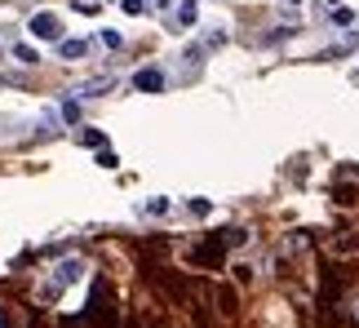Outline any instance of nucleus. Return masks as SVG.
I'll return each instance as SVG.
<instances>
[{
  "mask_svg": "<svg viewBox=\"0 0 359 328\" xmlns=\"http://www.w3.org/2000/svg\"><path fill=\"white\" fill-rule=\"evenodd\" d=\"M76 280H85V262H80V257H62V262L49 271V280L40 284V297L53 302V297H62V289H72Z\"/></svg>",
  "mask_w": 359,
  "mask_h": 328,
  "instance_id": "1",
  "label": "nucleus"
},
{
  "mask_svg": "<svg viewBox=\"0 0 359 328\" xmlns=\"http://www.w3.org/2000/svg\"><path fill=\"white\" fill-rule=\"evenodd\" d=\"M27 32H32V40H53V45H58L62 40V18L49 13V9H40V13L27 18Z\"/></svg>",
  "mask_w": 359,
  "mask_h": 328,
  "instance_id": "2",
  "label": "nucleus"
},
{
  "mask_svg": "<svg viewBox=\"0 0 359 328\" xmlns=\"http://www.w3.org/2000/svg\"><path fill=\"white\" fill-rule=\"evenodd\" d=\"M196 18H200V0H177L173 5V32H191L196 27Z\"/></svg>",
  "mask_w": 359,
  "mask_h": 328,
  "instance_id": "3",
  "label": "nucleus"
},
{
  "mask_svg": "<svg viewBox=\"0 0 359 328\" xmlns=\"http://www.w3.org/2000/svg\"><path fill=\"white\" fill-rule=\"evenodd\" d=\"M133 89L137 93H160L164 89V71H160V67H142V71H133Z\"/></svg>",
  "mask_w": 359,
  "mask_h": 328,
  "instance_id": "4",
  "label": "nucleus"
},
{
  "mask_svg": "<svg viewBox=\"0 0 359 328\" xmlns=\"http://www.w3.org/2000/svg\"><path fill=\"white\" fill-rule=\"evenodd\" d=\"M85 53H89V40H85V36H72V40L62 36V40H58V58H62V62H80Z\"/></svg>",
  "mask_w": 359,
  "mask_h": 328,
  "instance_id": "5",
  "label": "nucleus"
},
{
  "mask_svg": "<svg viewBox=\"0 0 359 328\" xmlns=\"http://www.w3.org/2000/svg\"><path fill=\"white\" fill-rule=\"evenodd\" d=\"M107 89H116V76H93V80H85V85L76 89V98H98Z\"/></svg>",
  "mask_w": 359,
  "mask_h": 328,
  "instance_id": "6",
  "label": "nucleus"
},
{
  "mask_svg": "<svg viewBox=\"0 0 359 328\" xmlns=\"http://www.w3.org/2000/svg\"><path fill=\"white\" fill-rule=\"evenodd\" d=\"M9 58H13V62H22V67H36V62H40V53H36V45H22V40H18V45L9 49Z\"/></svg>",
  "mask_w": 359,
  "mask_h": 328,
  "instance_id": "7",
  "label": "nucleus"
},
{
  "mask_svg": "<svg viewBox=\"0 0 359 328\" xmlns=\"http://www.w3.org/2000/svg\"><path fill=\"white\" fill-rule=\"evenodd\" d=\"M359 49V36H346L341 45H333V49H324V58H346V53H355Z\"/></svg>",
  "mask_w": 359,
  "mask_h": 328,
  "instance_id": "8",
  "label": "nucleus"
},
{
  "mask_svg": "<svg viewBox=\"0 0 359 328\" xmlns=\"http://www.w3.org/2000/svg\"><path fill=\"white\" fill-rule=\"evenodd\" d=\"M328 22H333L337 32H341V27H355V9H351V5H337V9H333V18H328Z\"/></svg>",
  "mask_w": 359,
  "mask_h": 328,
  "instance_id": "9",
  "label": "nucleus"
},
{
  "mask_svg": "<svg viewBox=\"0 0 359 328\" xmlns=\"http://www.w3.org/2000/svg\"><path fill=\"white\" fill-rule=\"evenodd\" d=\"M142 213H147V217H164V213H169V200H164V196L147 200V204H142Z\"/></svg>",
  "mask_w": 359,
  "mask_h": 328,
  "instance_id": "10",
  "label": "nucleus"
},
{
  "mask_svg": "<svg viewBox=\"0 0 359 328\" xmlns=\"http://www.w3.org/2000/svg\"><path fill=\"white\" fill-rule=\"evenodd\" d=\"M187 209H191V213H196V217H209V213H213V204H209V200H204V196H196V200H191V204H187Z\"/></svg>",
  "mask_w": 359,
  "mask_h": 328,
  "instance_id": "11",
  "label": "nucleus"
},
{
  "mask_svg": "<svg viewBox=\"0 0 359 328\" xmlns=\"http://www.w3.org/2000/svg\"><path fill=\"white\" fill-rule=\"evenodd\" d=\"M62 120H67V125H76V120H80V102H76V98L62 102Z\"/></svg>",
  "mask_w": 359,
  "mask_h": 328,
  "instance_id": "12",
  "label": "nucleus"
},
{
  "mask_svg": "<svg viewBox=\"0 0 359 328\" xmlns=\"http://www.w3.org/2000/svg\"><path fill=\"white\" fill-rule=\"evenodd\" d=\"M120 9L129 13V18H137V13H147V0H120Z\"/></svg>",
  "mask_w": 359,
  "mask_h": 328,
  "instance_id": "13",
  "label": "nucleus"
},
{
  "mask_svg": "<svg viewBox=\"0 0 359 328\" xmlns=\"http://www.w3.org/2000/svg\"><path fill=\"white\" fill-rule=\"evenodd\" d=\"M80 142H85V146H102L107 138H102V133H93V129H85V133H80Z\"/></svg>",
  "mask_w": 359,
  "mask_h": 328,
  "instance_id": "14",
  "label": "nucleus"
},
{
  "mask_svg": "<svg viewBox=\"0 0 359 328\" xmlns=\"http://www.w3.org/2000/svg\"><path fill=\"white\" fill-rule=\"evenodd\" d=\"M102 45H107V49H120L124 36H120V32H102Z\"/></svg>",
  "mask_w": 359,
  "mask_h": 328,
  "instance_id": "15",
  "label": "nucleus"
},
{
  "mask_svg": "<svg viewBox=\"0 0 359 328\" xmlns=\"http://www.w3.org/2000/svg\"><path fill=\"white\" fill-rule=\"evenodd\" d=\"M72 5H76L80 13H98V5H102V0H72Z\"/></svg>",
  "mask_w": 359,
  "mask_h": 328,
  "instance_id": "16",
  "label": "nucleus"
},
{
  "mask_svg": "<svg viewBox=\"0 0 359 328\" xmlns=\"http://www.w3.org/2000/svg\"><path fill=\"white\" fill-rule=\"evenodd\" d=\"M173 5H177V0H156V9H160V13H169Z\"/></svg>",
  "mask_w": 359,
  "mask_h": 328,
  "instance_id": "17",
  "label": "nucleus"
},
{
  "mask_svg": "<svg viewBox=\"0 0 359 328\" xmlns=\"http://www.w3.org/2000/svg\"><path fill=\"white\" fill-rule=\"evenodd\" d=\"M324 5H333V9H337V5H341V0H324Z\"/></svg>",
  "mask_w": 359,
  "mask_h": 328,
  "instance_id": "18",
  "label": "nucleus"
},
{
  "mask_svg": "<svg viewBox=\"0 0 359 328\" xmlns=\"http://www.w3.org/2000/svg\"><path fill=\"white\" fill-rule=\"evenodd\" d=\"M355 320H359V297H355Z\"/></svg>",
  "mask_w": 359,
  "mask_h": 328,
  "instance_id": "19",
  "label": "nucleus"
},
{
  "mask_svg": "<svg viewBox=\"0 0 359 328\" xmlns=\"http://www.w3.org/2000/svg\"><path fill=\"white\" fill-rule=\"evenodd\" d=\"M288 5H302V0H288Z\"/></svg>",
  "mask_w": 359,
  "mask_h": 328,
  "instance_id": "20",
  "label": "nucleus"
},
{
  "mask_svg": "<svg viewBox=\"0 0 359 328\" xmlns=\"http://www.w3.org/2000/svg\"><path fill=\"white\" fill-rule=\"evenodd\" d=\"M0 53H5V45H0Z\"/></svg>",
  "mask_w": 359,
  "mask_h": 328,
  "instance_id": "21",
  "label": "nucleus"
},
{
  "mask_svg": "<svg viewBox=\"0 0 359 328\" xmlns=\"http://www.w3.org/2000/svg\"><path fill=\"white\" fill-rule=\"evenodd\" d=\"M0 328H5V324H0Z\"/></svg>",
  "mask_w": 359,
  "mask_h": 328,
  "instance_id": "22",
  "label": "nucleus"
}]
</instances>
